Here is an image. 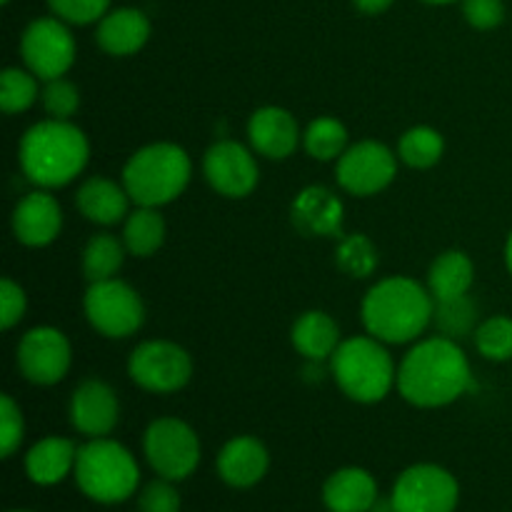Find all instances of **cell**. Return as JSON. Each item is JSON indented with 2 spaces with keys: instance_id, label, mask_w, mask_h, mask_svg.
<instances>
[{
  "instance_id": "cell-1",
  "label": "cell",
  "mask_w": 512,
  "mask_h": 512,
  "mask_svg": "<svg viewBox=\"0 0 512 512\" xmlns=\"http://www.w3.org/2000/svg\"><path fill=\"white\" fill-rule=\"evenodd\" d=\"M415 408H445L475 388L468 355L445 335L420 340L398 368V385Z\"/></svg>"
},
{
  "instance_id": "cell-2",
  "label": "cell",
  "mask_w": 512,
  "mask_h": 512,
  "mask_svg": "<svg viewBox=\"0 0 512 512\" xmlns=\"http://www.w3.org/2000/svg\"><path fill=\"white\" fill-rule=\"evenodd\" d=\"M435 300L428 288L408 275H393L365 293L360 318L373 338L390 345L413 343L433 323Z\"/></svg>"
},
{
  "instance_id": "cell-3",
  "label": "cell",
  "mask_w": 512,
  "mask_h": 512,
  "mask_svg": "<svg viewBox=\"0 0 512 512\" xmlns=\"http://www.w3.org/2000/svg\"><path fill=\"white\" fill-rule=\"evenodd\" d=\"M20 168L33 185L43 190L63 188L85 170L90 143L70 120H40L25 130L18 148Z\"/></svg>"
},
{
  "instance_id": "cell-4",
  "label": "cell",
  "mask_w": 512,
  "mask_h": 512,
  "mask_svg": "<svg viewBox=\"0 0 512 512\" xmlns=\"http://www.w3.org/2000/svg\"><path fill=\"white\" fill-rule=\"evenodd\" d=\"M335 385L360 405H373L388 398L398 385V368L383 340L373 335H355L343 340L330 358Z\"/></svg>"
},
{
  "instance_id": "cell-5",
  "label": "cell",
  "mask_w": 512,
  "mask_h": 512,
  "mask_svg": "<svg viewBox=\"0 0 512 512\" xmlns=\"http://www.w3.org/2000/svg\"><path fill=\"white\" fill-rule=\"evenodd\" d=\"M193 163L175 143H150L135 150L123 168V185L130 200L145 208H163L188 188Z\"/></svg>"
},
{
  "instance_id": "cell-6",
  "label": "cell",
  "mask_w": 512,
  "mask_h": 512,
  "mask_svg": "<svg viewBox=\"0 0 512 512\" xmlns=\"http://www.w3.org/2000/svg\"><path fill=\"white\" fill-rule=\"evenodd\" d=\"M75 483L95 503H123L138 490L140 470L133 453L108 438H90L78 448Z\"/></svg>"
},
{
  "instance_id": "cell-7",
  "label": "cell",
  "mask_w": 512,
  "mask_h": 512,
  "mask_svg": "<svg viewBox=\"0 0 512 512\" xmlns=\"http://www.w3.org/2000/svg\"><path fill=\"white\" fill-rule=\"evenodd\" d=\"M83 310L88 323L110 340L130 338L145 323L143 300L135 288L118 278L90 283V288L85 290Z\"/></svg>"
},
{
  "instance_id": "cell-8",
  "label": "cell",
  "mask_w": 512,
  "mask_h": 512,
  "mask_svg": "<svg viewBox=\"0 0 512 512\" xmlns=\"http://www.w3.org/2000/svg\"><path fill=\"white\" fill-rule=\"evenodd\" d=\"M150 468L165 480H185L200 463V440L180 418H158L148 425L143 438Z\"/></svg>"
},
{
  "instance_id": "cell-9",
  "label": "cell",
  "mask_w": 512,
  "mask_h": 512,
  "mask_svg": "<svg viewBox=\"0 0 512 512\" xmlns=\"http://www.w3.org/2000/svg\"><path fill=\"white\" fill-rule=\"evenodd\" d=\"M128 375L148 393H175L193 378V360L188 350L170 340H148L130 353Z\"/></svg>"
},
{
  "instance_id": "cell-10",
  "label": "cell",
  "mask_w": 512,
  "mask_h": 512,
  "mask_svg": "<svg viewBox=\"0 0 512 512\" xmlns=\"http://www.w3.org/2000/svg\"><path fill=\"white\" fill-rule=\"evenodd\" d=\"M20 55L25 68L40 80L63 78L75 63V38L68 23L60 18H38L20 38Z\"/></svg>"
},
{
  "instance_id": "cell-11",
  "label": "cell",
  "mask_w": 512,
  "mask_h": 512,
  "mask_svg": "<svg viewBox=\"0 0 512 512\" xmlns=\"http://www.w3.org/2000/svg\"><path fill=\"white\" fill-rule=\"evenodd\" d=\"M398 173V155L388 145L378 140H363L345 150L335 165V178L340 188L350 195H368L380 193L388 188Z\"/></svg>"
},
{
  "instance_id": "cell-12",
  "label": "cell",
  "mask_w": 512,
  "mask_h": 512,
  "mask_svg": "<svg viewBox=\"0 0 512 512\" xmlns=\"http://www.w3.org/2000/svg\"><path fill=\"white\" fill-rule=\"evenodd\" d=\"M458 480L440 465H413L393 488L395 512H453L458 505Z\"/></svg>"
},
{
  "instance_id": "cell-13",
  "label": "cell",
  "mask_w": 512,
  "mask_h": 512,
  "mask_svg": "<svg viewBox=\"0 0 512 512\" xmlns=\"http://www.w3.org/2000/svg\"><path fill=\"white\" fill-rule=\"evenodd\" d=\"M73 350L63 330L40 325L28 330L18 343V368L33 385H55L68 375Z\"/></svg>"
},
{
  "instance_id": "cell-14",
  "label": "cell",
  "mask_w": 512,
  "mask_h": 512,
  "mask_svg": "<svg viewBox=\"0 0 512 512\" xmlns=\"http://www.w3.org/2000/svg\"><path fill=\"white\" fill-rule=\"evenodd\" d=\"M205 180L225 198H248L258 188L260 170L255 155L235 140H218L203 158Z\"/></svg>"
},
{
  "instance_id": "cell-15",
  "label": "cell",
  "mask_w": 512,
  "mask_h": 512,
  "mask_svg": "<svg viewBox=\"0 0 512 512\" xmlns=\"http://www.w3.org/2000/svg\"><path fill=\"white\" fill-rule=\"evenodd\" d=\"M120 420L115 390L103 380H85L70 398V423L85 438H105Z\"/></svg>"
},
{
  "instance_id": "cell-16",
  "label": "cell",
  "mask_w": 512,
  "mask_h": 512,
  "mask_svg": "<svg viewBox=\"0 0 512 512\" xmlns=\"http://www.w3.org/2000/svg\"><path fill=\"white\" fill-rule=\"evenodd\" d=\"M63 228V210L48 190H33L13 210V233L28 248H45Z\"/></svg>"
},
{
  "instance_id": "cell-17",
  "label": "cell",
  "mask_w": 512,
  "mask_h": 512,
  "mask_svg": "<svg viewBox=\"0 0 512 512\" xmlns=\"http://www.w3.org/2000/svg\"><path fill=\"white\" fill-rule=\"evenodd\" d=\"M290 218L298 233L308 238H333L343 230L345 208L333 190L323 185H310L295 195Z\"/></svg>"
},
{
  "instance_id": "cell-18",
  "label": "cell",
  "mask_w": 512,
  "mask_h": 512,
  "mask_svg": "<svg viewBox=\"0 0 512 512\" xmlns=\"http://www.w3.org/2000/svg\"><path fill=\"white\" fill-rule=\"evenodd\" d=\"M250 145L268 160H285L300 145V128L293 113L278 105H265L250 115Z\"/></svg>"
},
{
  "instance_id": "cell-19",
  "label": "cell",
  "mask_w": 512,
  "mask_h": 512,
  "mask_svg": "<svg viewBox=\"0 0 512 512\" xmlns=\"http://www.w3.org/2000/svg\"><path fill=\"white\" fill-rule=\"evenodd\" d=\"M270 455L258 438L238 435L228 440L218 455V473L230 488H253L265 478Z\"/></svg>"
},
{
  "instance_id": "cell-20",
  "label": "cell",
  "mask_w": 512,
  "mask_h": 512,
  "mask_svg": "<svg viewBox=\"0 0 512 512\" xmlns=\"http://www.w3.org/2000/svg\"><path fill=\"white\" fill-rule=\"evenodd\" d=\"M95 40L100 48L115 58H125L145 48L150 40V20L138 8H115L98 23Z\"/></svg>"
},
{
  "instance_id": "cell-21",
  "label": "cell",
  "mask_w": 512,
  "mask_h": 512,
  "mask_svg": "<svg viewBox=\"0 0 512 512\" xmlns=\"http://www.w3.org/2000/svg\"><path fill=\"white\" fill-rule=\"evenodd\" d=\"M130 195L123 183H115L110 178H88L80 185L78 195H75V205L80 213L98 225H115L120 220L128 218Z\"/></svg>"
},
{
  "instance_id": "cell-22",
  "label": "cell",
  "mask_w": 512,
  "mask_h": 512,
  "mask_svg": "<svg viewBox=\"0 0 512 512\" xmlns=\"http://www.w3.org/2000/svg\"><path fill=\"white\" fill-rule=\"evenodd\" d=\"M323 500L330 512H368L378 500V485L368 470L343 468L328 478Z\"/></svg>"
},
{
  "instance_id": "cell-23",
  "label": "cell",
  "mask_w": 512,
  "mask_h": 512,
  "mask_svg": "<svg viewBox=\"0 0 512 512\" xmlns=\"http://www.w3.org/2000/svg\"><path fill=\"white\" fill-rule=\"evenodd\" d=\"M290 340H293V348L313 363L330 360L338 345L343 343L338 323L323 310H308L300 315L290 330Z\"/></svg>"
},
{
  "instance_id": "cell-24",
  "label": "cell",
  "mask_w": 512,
  "mask_h": 512,
  "mask_svg": "<svg viewBox=\"0 0 512 512\" xmlns=\"http://www.w3.org/2000/svg\"><path fill=\"white\" fill-rule=\"evenodd\" d=\"M78 460V448L68 438H50L38 440L25 455V473L35 485H55L75 470Z\"/></svg>"
},
{
  "instance_id": "cell-25",
  "label": "cell",
  "mask_w": 512,
  "mask_h": 512,
  "mask_svg": "<svg viewBox=\"0 0 512 512\" xmlns=\"http://www.w3.org/2000/svg\"><path fill=\"white\" fill-rule=\"evenodd\" d=\"M475 280V265L463 250H445L433 260L428 273V290L433 300H450L468 295Z\"/></svg>"
},
{
  "instance_id": "cell-26",
  "label": "cell",
  "mask_w": 512,
  "mask_h": 512,
  "mask_svg": "<svg viewBox=\"0 0 512 512\" xmlns=\"http://www.w3.org/2000/svg\"><path fill=\"white\" fill-rule=\"evenodd\" d=\"M123 243L125 250L135 258H150V255L158 253L165 243V220L160 210L138 205L125 218Z\"/></svg>"
},
{
  "instance_id": "cell-27",
  "label": "cell",
  "mask_w": 512,
  "mask_h": 512,
  "mask_svg": "<svg viewBox=\"0 0 512 512\" xmlns=\"http://www.w3.org/2000/svg\"><path fill=\"white\" fill-rule=\"evenodd\" d=\"M445 153V140L430 125H415V128L405 130L398 140V158L403 160L408 168L428 170L440 163Z\"/></svg>"
},
{
  "instance_id": "cell-28",
  "label": "cell",
  "mask_w": 512,
  "mask_h": 512,
  "mask_svg": "<svg viewBox=\"0 0 512 512\" xmlns=\"http://www.w3.org/2000/svg\"><path fill=\"white\" fill-rule=\"evenodd\" d=\"M125 243L110 233H98L88 240L83 250V273L90 283L115 278L125 263Z\"/></svg>"
},
{
  "instance_id": "cell-29",
  "label": "cell",
  "mask_w": 512,
  "mask_h": 512,
  "mask_svg": "<svg viewBox=\"0 0 512 512\" xmlns=\"http://www.w3.org/2000/svg\"><path fill=\"white\" fill-rule=\"evenodd\" d=\"M303 145L310 158L323 160V163L338 160L348 150V128L338 118H330V115L315 118L305 128Z\"/></svg>"
},
{
  "instance_id": "cell-30",
  "label": "cell",
  "mask_w": 512,
  "mask_h": 512,
  "mask_svg": "<svg viewBox=\"0 0 512 512\" xmlns=\"http://www.w3.org/2000/svg\"><path fill=\"white\" fill-rule=\"evenodd\" d=\"M475 320H478V310L468 295L450 300H435L433 323L438 325L440 335L450 340L465 338V335L475 333Z\"/></svg>"
},
{
  "instance_id": "cell-31",
  "label": "cell",
  "mask_w": 512,
  "mask_h": 512,
  "mask_svg": "<svg viewBox=\"0 0 512 512\" xmlns=\"http://www.w3.org/2000/svg\"><path fill=\"white\" fill-rule=\"evenodd\" d=\"M335 258H338V268L350 278H370L378 268V250L373 240L363 233L345 235L338 243Z\"/></svg>"
},
{
  "instance_id": "cell-32",
  "label": "cell",
  "mask_w": 512,
  "mask_h": 512,
  "mask_svg": "<svg viewBox=\"0 0 512 512\" xmlns=\"http://www.w3.org/2000/svg\"><path fill=\"white\" fill-rule=\"evenodd\" d=\"M38 80L28 68H5L0 75V108L8 115L28 110L38 100Z\"/></svg>"
},
{
  "instance_id": "cell-33",
  "label": "cell",
  "mask_w": 512,
  "mask_h": 512,
  "mask_svg": "<svg viewBox=\"0 0 512 512\" xmlns=\"http://www.w3.org/2000/svg\"><path fill=\"white\" fill-rule=\"evenodd\" d=\"M475 348L485 360L508 363L512 360V318L493 315L475 328Z\"/></svg>"
},
{
  "instance_id": "cell-34",
  "label": "cell",
  "mask_w": 512,
  "mask_h": 512,
  "mask_svg": "<svg viewBox=\"0 0 512 512\" xmlns=\"http://www.w3.org/2000/svg\"><path fill=\"white\" fill-rule=\"evenodd\" d=\"M40 98H43V108L55 120H70L75 115V110L80 108V90L75 88V83H70L65 78L45 80V88L40 93Z\"/></svg>"
},
{
  "instance_id": "cell-35",
  "label": "cell",
  "mask_w": 512,
  "mask_h": 512,
  "mask_svg": "<svg viewBox=\"0 0 512 512\" xmlns=\"http://www.w3.org/2000/svg\"><path fill=\"white\" fill-rule=\"evenodd\" d=\"M48 8L55 18L70 25L100 23L110 10V0H48Z\"/></svg>"
},
{
  "instance_id": "cell-36",
  "label": "cell",
  "mask_w": 512,
  "mask_h": 512,
  "mask_svg": "<svg viewBox=\"0 0 512 512\" xmlns=\"http://www.w3.org/2000/svg\"><path fill=\"white\" fill-rule=\"evenodd\" d=\"M23 435V410L10 395H0V453H3V458H10L20 448Z\"/></svg>"
},
{
  "instance_id": "cell-37",
  "label": "cell",
  "mask_w": 512,
  "mask_h": 512,
  "mask_svg": "<svg viewBox=\"0 0 512 512\" xmlns=\"http://www.w3.org/2000/svg\"><path fill=\"white\" fill-rule=\"evenodd\" d=\"M173 480H153L143 488L138 500V512H180V495L173 488Z\"/></svg>"
},
{
  "instance_id": "cell-38",
  "label": "cell",
  "mask_w": 512,
  "mask_h": 512,
  "mask_svg": "<svg viewBox=\"0 0 512 512\" xmlns=\"http://www.w3.org/2000/svg\"><path fill=\"white\" fill-rule=\"evenodd\" d=\"M25 310H28L25 290L10 278H3V283H0V328H15L25 318Z\"/></svg>"
},
{
  "instance_id": "cell-39",
  "label": "cell",
  "mask_w": 512,
  "mask_h": 512,
  "mask_svg": "<svg viewBox=\"0 0 512 512\" xmlns=\"http://www.w3.org/2000/svg\"><path fill=\"white\" fill-rule=\"evenodd\" d=\"M463 15L475 30H495L505 20L503 0H463Z\"/></svg>"
},
{
  "instance_id": "cell-40",
  "label": "cell",
  "mask_w": 512,
  "mask_h": 512,
  "mask_svg": "<svg viewBox=\"0 0 512 512\" xmlns=\"http://www.w3.org/2000/svg\"><path fill=\"white\" fill-rule=\"evenodd\" d=\"M393 3H395V0H353L355 8H358L360 13H365V15L385 13V10H388Z\"/></svg>"
},
{
  "instance_id": "cell-41",
  "label": "cell",
  "mask_w": 512,
  "mask_h": 512,
  "mask_svg": "<svg viewBox=\"0 0 512 512\" xmlns=\"http://www.w3.org/2000/svg\"><path fill=\"white\" fill-rule=\"evenodd\" d=\"M368 512H395V508H393V498H388V500L378 498V500H375L373 508H370Z\"/></svg>"
},
{
  "instance_id": "cell-42",
  "label": "cell",
  "mask_w": 512,
  "mask_h": 512,
  "mask_svg": "<svg viewBox=\"0 0 512 512\" xmlns=\"http://www.w3.org/2000/svg\"><path fill=\"white\" fill-rule=\"evenodd\" d=\"M505 265H508V273L512 275V233L508 235V243H505Z\"/></svg>"
},
{
  "instance_id": "cell-43",
  "label": "cell",
  "mask_w": 512,
  "mask_h": 512,
  "mask_svg": "<svg viewBox=\"0 0 512 512\" xmlns=\"http://www.w3.org/2000/svg\"><path fill=\"white\" fill-rule=\"evenodd\" d=\"M423 3H430V5H448V3H458V0H423Z\"/></svg>"
},
{
  "instance_id": "cell-44",
  "label": "cell",
  "mask_w": 512,
  "mask_h": 512,
  "mask_svg": "<svg viewBox=\"0 0 512 512\" xmlns=\"http://www.w3.org/2000/svg\"><path fill=\"white\" fill-rule=\"evenodd\" d=\"M3 3H10V0H3Z\"/></svg>"
},
{
  "instance_id": "cell-45",
  "label": "cell",
  "mask_w": 512,
  "mask_h": 512,
  "mask_svg": "<svg viewBox=\"0 0 512 512\" xmlns=\"http://www.w3.org/2000/svg\"><path fill=\"white\" fill-rule=\"evenodd\" d=\"M18 512H23V510H18Z\"/></svg>"
}]
</instances>
